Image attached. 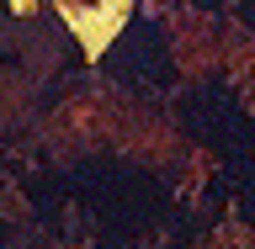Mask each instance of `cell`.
Returning <instances> with one entry per match:
<instances>
[{
	"label": "cell",
	"mask_w": 255,
	"mask_h": 249,
	"mask_svg": "<svg viewBox=\"0 0 255 249\" xmlns=\"http://www.w3.org/2000/svg\"><path fill=\"white\" fill-rule=\"evenodd\" d=\"M197 5H218V0H197Z\"/></svg>",
	"instance_id": "obj_1"
}]
</instances>
